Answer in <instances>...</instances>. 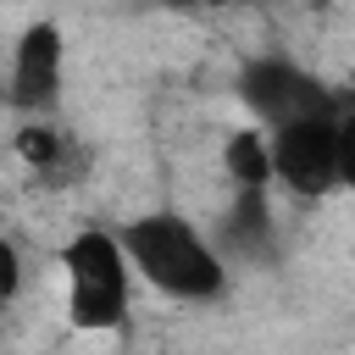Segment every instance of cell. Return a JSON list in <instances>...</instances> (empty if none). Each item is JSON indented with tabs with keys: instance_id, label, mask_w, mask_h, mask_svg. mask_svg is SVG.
<instances>
[{
	"instance_id": "1",
	"label": "cell",
	"mask_w": 355,
	"mask_h": 355,
	"mask_svg": "<svg viewBox=\"0 0 355 355\" xmlns=\"http://www.w3.org/2000/svg\"><path fill=\"white\" fill-rule=\"evenodd\" d=\"M122 250H128V266L139 283H150L161 300H178V305H216L227 294V261L222 250L172 205H155V211H139L122 233Z\"/></svg>"
},
{
	"instance_id": "2",
	"label": "cell",
	"mask_w": 355,
	"mask_h": 355,
	"mask_svg": "<svg viewBox=\"0 0 355 355\" xmlns=\"http://www.w3.org/2000/svg\"><path fill=\"white\" fill-rule=\"evenodd\" d=\"M61 277H67V322L78 333H116L133 311V266L111 227H78L61 244Z\"/></svg>"
},
{
	"instance_id": "3",
	"label": "cell",
	"mask_w": 355,
	"mask_h": 355,
	"mask_svg": "<svg viewBox=\"0 0 355 355\" xmlns=\"http://www.w3.org/2000/svg\"><path fill=\"white\" fill-rule=\"evenodd\" d=\"M233 89H239V105L255 116V128H283V122H294V116L338 111L333 89H327L311 67H300L294 55H277V50L250 55V61L239 67Z\"/></svg>"
},
{
	"instance_id": "4",
	"label": "cell",
	"mask_w": 355,
	"mask_h": 355,
	"mask_svg": "<svg viewBox=\"0 0 355 355\" xmlns=\"http://www.w3.org/2000/svg\"><path fill=\"white\" fill-rule=\"evenodd\" d=\"M338 111H316V116H294L283 128H261L266 133V155H272V189L294 194V200H322L338 189Z\"/></svg>"
},
{
	"instance_id": "5",
	"label": "cell",
	"mask_w": 355,
	"mask_h": 355,
	"mask_svg": "<svg viewBox=\"0 0 355 355\" xmlns=\"http://www.w3.org/2000/svg\"><path fill=\"white\" fill-rule=\"evenodd\" d=\"M61 94H67V33L50 17H39L11 44V61H6V105L22 122H50L61 111Z\"/></svg>"
},
{
	"instance_id": "6",
	"label": "cell",
	"mask_w": 355,
	"mask_h": 355,
	"mask_svg": "<svg viewBox=\"0 0 355 355\" xmlns=\"http://www.w3.org/2000/svg\"><path fill=\"white\" fill-rule=\"evenodd\" d=\"M222 261H272L277 255V205L272 189H227V211L216 222Z\"/></svg>"
},
{
	"instance_id": "7",
	"label": "cell",
	"mask_w": 355,
	"mask_h": 355,
	"mask_svg": "<svg viewBox=\"0 0 355 355\" xmlns=\"http://www.w3.org/2000/svg\"><path fill=\"white\" fill-rule=\"evenodd\" d=\"M222 172H227V189H272V155H266V133L250 122L239 133H227L222 144ZM277 194V189H272Z\"/></svg>"
},
{
	"instance_id": "8",
	"label": "cell",
	"mask_w": 355,
	"mask_h": 355,
	"mask_svg": "<svg viewBox=\"0 0 355 355\" xmlns=\"http://www.w3.org/2000/svg\"><path fill=\"white\" fill-rule=\"evenodd\" d=\"M17 150H22V161L39 178H55V172H72L78 166V144L55 128V116L50 122H22L17 128Z\"/></svg>"
},
{
	"instance_id": "9",
	"label": "cell",
	"mask_w": 355,
	"mask_h": 355,
	"mask_svg": "<svg viewBox=\"0 0 355 355\" xmlns=\"http://www.w3.org/2000/svg\"><path fill=\"white\" fill-rule=\"evenodd\" d=\"M333 128H338V189L355 194V100H338Z\"/></svg>"
},
{
	"instance_id": "10",
	"label": "cell",
	"mask_w": 355,
	"mask_h": 355,
	"mask_svg": "<svg viewBox=\"0 0 355 355\" xmlns=\"http://www.w3.org/2000/svg\"><path fill=\"white\" fill-rule=\"evenodd\" d=\"M22 288V261H17V244L0 239V300H11Z\"/></svg>"
},
{
	"instance_id": "11",
	"label": "cell",
	"mask_w": 355,
	"mask_h": 355,
	"mask_svg": "<svg viewBox=\"0 0 355 355\" xmlns=\"http://www.w3.org/2000/svg\"><path fill=\"white\" fill-rule=\"evenodd\" d=\"M178 11H227V6H244V0H166Z\"/></svg>"
}]
</instances>
